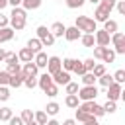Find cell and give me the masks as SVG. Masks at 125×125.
Returning <instances> with one entry per match:
<instances>
[{"label":"cell","mask_w":125,"mask_h":125,"mask_svg":"<svg viewBox=\"0 0 125 125\" xmlns=\"http://www.w3.org/2000/svg\"><path fill=\"white\" fill-rule=\"evenodd\" d=\"M25 23H27V10L16 6L12 10V14H10V27L14 31H21L25 27Z\"/></svg>","instance_id":"obj_1"},{"label":"cell","mask_w":125,"mask_h":125,"mask_svg":"<svg viewBox=\"0 0 125 125\" xmlns=\"http://www.w3.org/2000/svg\"><path fill=\"white\" fill-rule=\"evenodd\" d=\"M74 25L80 29V31H84V33H94L98 27H96V21L92 20V18H88V16H78L76 18V21H74Z\"/></svg>","instance_id":"obj_2"},{"label":"cell","mask_w":125,"mask_h":125,"mask_svg":"<svg viewBox=\"0 0 125 125\" xmlns=\"http://www.w3.org/2000/svg\"><path fill=\"white\" fill-rule=\"evenodd\" d=\"M109 41L113 43V51H115V55H125V33H121V31H115V33H111L109 35Z\"/></svg>","instance_id":"obj_3"},{"label":"cell","mask_w":125,"mask_h":125,"mask_svg":"<svg viewBox=\"0 0 125 125\" xmlns=\"http://www.w3.org/2000/svg\"><path fill=\"white\" fill-rule=\"evenodd\" d=\"M76 96H78L80 102L96 100V96H98V88H96V84H94V86H80L78 92H76Z\"/></svg>","instance_id":"obj_4"},{"label":"cell","mask_w":125,"mask_h":125,"mask_svg":"<svg viewBox=\"0 0 125 125\" xmlns=\"http://www.w3.org/2000/svg\"><path fill=\"white\" fill-rule=\"evenodd\" d=\"M37 39L43 43V47H53V43H55V37H53V33L45 27V25H39L37 27Z\"/></svg>","instance_id":"obj_5"},{"label":"cell","mask_w":125,"mask_h":125,"mask_svg":"<svg viewBox=\"0 0 125 125\" xmlns=\"http://www.w3.org/2000/svg\"><path fill=\"white\" fill-rule=\"evenodd\" d=\"M119 98H123L121 84H117V82H111V84L107 86V100H111V102H117Z\"/></svg>","instance_id":"obj_6"},{"label":"cell","mask_w":125,"mask_h":125,"mask_svg":"<svg viewBox=\"0 0 125 125\" xmlns=\"http://www.w3.org/2000/svg\"><path fill=\"white\" fill-rule=\"evenodd\" d=\"M53 76V82L57 84V86H64V84H68L70 82V72H66V70H57L55 74H51Z\"/></svg>","instance_id":"obj_7"},{"label":"cell","mask_w":125,"mask_h":125,"mask_svg":"<svg viewBox=\"0 0 125 125\" xmlns=\"http://www.w3.org/2000/svg\"><path fill=\"white\" fill-rule=\"evenodd\" d=\"M94 39H96V45H100V47H107L109 45V33L104 31V29H96L94 31Z\"/></svg>","instance_id":"obj_8"},{"label":"cell","mask_w":125,"mask_h":125,"mask_svg":"<svg viewBox=\"0 0 125 125\" xmlns=\"http://www.w3.org/2000/svg\"><path fill=\"white\" fill-rule=\"evenodd\" d=\"M61 62H62V61H61V57H57V55L49 57V59H47V66H45V68H47V72H49V74H55L57 70H61Z\"/></svg>","instance_id":"obj_9"},{"label":"cell","mask_w":125,"mask_h":125,"mask_svg":"<svg viewBox=\"0 0 125 125\" xmlns=\"http://www.w3.org/2000/svg\"><path fill=\"white\" fill-rule=\"evenodd\" d=\"M37 72H39V66H37L33 61L23 62V66H21V74H23V76H37Z\"/></svg>","instance_id":"obj_10"},{"label":"cell","mask_w":125,"mask_h":125,"mask_svg":"<svg viewBox=\"0 0 125 125\" xmlns=\"http://www.w3.org/2000/svg\"><path fill=\"white\" fill-rule=\"evenodd\" d=\"M23 86V74L21 70L16 72V74H10V80H8V88H20Z\"/></svg>","instance_id":"obj_11"},{"label":"cell","mask_w":125,"mask_h":125,"mask_svg":"<svg viewBox=\"0 0 125 125\" xmlns=\"http://www.w3.org/2000/svg\"><path fill=\"white\" fill-rule=\"evenodd\" d=\"M64 29H66V25H64L62 21H55V23L49 27V31L53 33L55 39H57V37H62V35H64Z\"/></svg>","instance_id":"obj_12"},{"label":"cell","mask_w":125,"mask_h":125,"mask_svg":"<svg viewBox=\"0 0 125 125\" xmlns=\"http://www.w3.org/2000/svg\"><path fill=\"white\" fill-rule=\"evenodd\" d=\"M51 84H53V76H51L49 72H45V74H41V76L37 78V86H39L43 92H45V90H47Z\"/></svg>","instance_id":"obj_13"},{"label":"cell","mask_w":125,"mask_h":125,"mask_svg":"<svg viewBox=\"0 0 125 125\" xmlns=\"http://www.w3.org/2000/svg\"><path fill=\"white\" fill-rule=\"evenodd\" d=\"M105 20H109V12L98 4L96 6V12H94V21H105Z\"/></svg>","instance_id":"obj_14"},{"label":"cell","mask_w":125,"mask_h":125,"mask_svg":"<svg viewBox=\"0 0 125 125\" xmlns=\"http://www.w3.org/2000/svg\"><path fill=\"white\" fill-rule=\"evenodd\" d=\"M64 39H66V41H76V39H80V29H78L76 25L66 27V29H64Z\"/></svg>","instance_id":"obj_15"},{"label":"cell","mask_w":125,"mask_h":125,"mask_svg":"<svg viewBox=\"0 0 125 125\" xmlns=\"http://www.w3.org/2000/svg\"><path fill=\"white\" fill-rule=\"evenodd\" d=\"M33 57H35V53H33L29 47L20 49V53H18V59H20L21 62H29V61H33Z\"/></svg>","instance_id":"obj_16"},{"label":"cell","mask_w":125,"mask_h":125,"mask_svg":"<svg viewBox=\"0 0 125 125\" xmlns=\"http://www.w3.org/2000/svg\"><path fill=\"white\" fill-rule=\"evenodd\" d=\"M94 119H98V117H94L92 113H86V111H82L80 107H76V121H82V123H90V121H94Z\"/></svg>","instance_id":"obj_17"},{"label":"cell","mask_w":125,"mask_h":125,"mask_svg":"<svg viewBox=\"0 0 125 125\" xmlns=\"http://www.w3.org/2000/svg\"><path fill=\"white\" fill-rule=\"evenodd\" d=\"M47 53H43V51H39V53H35V57H33V62L39 66V68H45L47 66Z\"/></svg>","instance_id":"obj_18"},{"label":"cell","mask_w":125,"mask_h":125,"mask_svg":"<svg viewBox=\"0 0 125 125\" xmlns=\"http://www.w3.org/2000/svg\"><path fill=\"white\" fill-rule=\"evenodd\" d=\"M14 39V29L12 27H0V43L12 41Z\"/></svg>","instance_id":"obj_19"},{"label":"cell","mask_w":125,"mask_h":125,"mask_svg":"<svg viewBox=\"0 0 125 125\" xmlns=\"http://www.w3.org/2000/svg\"><path fill=\"white\" fill-rule=\"evenodd\" d=\"M78 104H80V100H78V96H76V94H66V98H64V105H66V107L76 109V107H78Z\"/></svg>","instance_id":"obj_20"},{"label":"cell","mask_w":125,"mask_h":125,"mask_svg":"<svg viewBox=\"0 0 125 125\" xmlns=\"http://www.w3.org/2000/svg\"><path fill=\"white\" fill-rule=\"evenodd\" d=\"M117 29H119V23H117L115 20H105V21H104V31H107L109 35L115 33Z\"/></svg>","instance_id":"obj_21"},{"label":"cell","mask_w":125,"mask_h":125,"mask_svg":"<svg viewBox=\"0 0 125 125\" xmlns=\"http://www.w3.org/2000/svg\"><path fill=\"white\" fill-rule=\"evenodd\" d=\"M80 43L84 45V47H94L96 45V39H94V33H84V35H80Z\"/></svg>","instance_id":"obj_22"},{"label":"cell","mask_w":125,"mask_h":125,"mask_svg":"<svg viewBox=\"0 0 125 125\" xmlns=\"http://www.w3.org/2000/svg\"><path fill=\"white\" fill-rule=\"evenodd\" d=\"M102 61L111 64V62L115 61V51H113V49H109V47H104V53H102Z\"/></svg>","instance_id":"obj_23"},{"label":"cell","mask_w":125,"mask_h":125,"mask_svg":"<svg viewBox=\"0 0 125 125\" xmlns=\"http://www.w3.org/2000/svg\"><path fill=\"white\" fill-rule=\"evenodd\" d=\"M43 4V0H21V8L23 10H37Z\"/></svg>","instance_id":"obj_24"},{"label":"cell","mask_w":125,"mask_h":125,"mask_svg":"<svg viewBox=\"0 0 125 125\" xmlns=\"http://www.w3.org/2000/svg\"><path fill=\"white\" fill-rule=\"evenodd\" d=\"M80 80H82V86H94L98 78H96L92 72H84V74L80 76Z\"/></svg>","instance_id":"obj_25"},{"label":"cell","mask_w":125,"mask_h":125,"mask_svg":"<svg viewBox=\"0 0 125 125\" xmlns=\"http://www.w3.org/2000/svg\"><path fill=\"white\" fill-rule=\"evenodd\" d=\"M27 47H29V49H31L33 53H39V51L43 49V43H41V41H39L37 37H31V39L27 41Z\"/></svg>","instance_id":"obj_26"},{"label":"cell","mask_w":125,"mask_h":125,"mask_svg":"<svg viewBox=\"0 0 125 125\" xmlns=\"http://www.w3.org/2000/svg\"><path fill=\"white\" fill-rule=\"evenodd\" d=\"M74 64H76V59H70V57H66V59H62V62H61V68H62V70H66V72H72Z\"/></svg>","instance_id":"obj_27"},{"label":"cell","mask_w":125,"mask_h":125,"mask_svg":"<svg viewBox=\"0 0 125 125\" xmlns=\"http://www.w3.org/2000/svg\"><path fill=\"white\" fill-rule=\"evenodd\" d=\"M59 109H61V107H59V104H57V102H49V104H47V107H45V113H47V115H57V113H59Z\"/></svg>","instance_id":"obj_28"},{"label":"cell","mask_w":125,"mask_h":125,"mask_svg":"<svg viewBox=\"0 0 125 125\" xmlns=\"http://www.w3.org/2000/svg\"><path fill=\"white\" fill-rule=\"evenodd\" d=\"M23 86L29 88V90H33L37 86V76H23Z\"/></svg>","instance_id":"obj_29"},{"label":"cell","mask_w":125,"mask_h":125,"mask_svg":"<svg viewBox=\"0 0 125 125\" xmlns=\"http://www.w3.org/2000/svg\"><path fill=\"white\" fill-rule=\"evenodd\" d=\"M14 115V111H12V107H0V121H6L8 123V119Z\"/></svg>","instance_id":"obj_30"},{"label":"cell","mask_w":125,"mask_h":125,"mask_svg":"<svg viewBox=\"0 0 125 125\" xmlns=\"http://www.w3.org/2000/svg\"><path fill=\"white\" fill-rule=\"evenodd\" d=\"M98 80H100V84H102L104 88H107V86H109V84L113 82V76H111V74H107V72H104V74H102V76H100Z\"/></svg>","instance_id":"obj_31"},{"label":"cell","mask_w":125,"mask_h":125,"mask_svg":"<svg viewBox=\"0 0 125 125\" xmlns=\"http://www.w3.org/2000/svg\"><path fill=\"white\" fill-rule=\"evenodd\" d=\"M102 107H104V111H105V113H115V111H117V104H115V102H111V100H107Z\"/></svg>","instance_id":"obj_32"},{"label":"cell","mask_w":125,"mask_h":125,"mask_svg":"<svg viewBox=\"0 0 125 125\" xmlns=\"http://www.w3.org/2000/svg\"><path fill=\"white\" fill-rule=\"evenodd\" d=\"M84 2H86V0H64L66 8H70V10H74V8H82Z\"/></svg>","instance_id":"obj_33"},{"label":"cell","mask_w":125,"mask_h":125,"mask_svg":"<svg viewBox=\"0 0 125 125\" xmlns=\"http://www.w3.org/2000/svg\"><path fill=\"white\" fill-rule=\"evenodd\" d=\"M90 72H92V74H94L96 78H100V76H102V74L105 72V66H104V64H98V62H96V64H94V68H92Z\"/></svg>","instance_id":"obj_34"},{"label":"cell","mask_w":125,"mask_h":125,"mask_svg":"<svg viewBox=\"0 0 125 125\" xmlns=\"http://www.w3.org/2000/svg\"><path fill=\"white\" fill-rule=\"evenodd\" d=\"M33 119H35L39 125H45V123H47V113H45V111H37V113H33Z\"/></svg>","instance_id":"obj_35"},{"label":"cell","mask_w":125,"mask_h":125,"mask_svg":"<svg viewBox=\"0 0 125 125\" xmlns=\"http://www.w3.org/2000/svg\"><path fill=\"white\" fill-rule=\"evenodd\" d=\"M20 70H21L20 62H12V64H6V72H8V74H16V72H20Z\"/></svg>","instance_id":"obj_36"},{"label":"cell","mask_w":125,"mask_h":125,"mask_svg":"<svg viewBox=\"0 0 125 125\" xmlns=\"http://www.w3.org/2000/svg\"><path fill=\"white\" fill-rule=\"evenodd\" d=\"M72 72H74V74H78V76H82V74L86 72V68H84V62H82V61H76V64H74Z\"/></svg>","instance_id":"obj_37"},{"label":"cell","mask_w":125,"mask_h":125,"mask_svg":"<svg viewBox=\"0 0 125 125\" xmlns=\"http://www.w3.org/2000/svg\"><path fill=\"white\" fill-rule=\"evenodd\" d=\"M113 82H117V84H123V82H125V70H123V68H119V70L113 74Z\"/></svg>","instance_id":"obj_38"},{"label":"cell","mask_w":125,"mask_h":125,"mask_svg":"<svg viewBox=\"0 0 125 125\" xmlns=\"http://www.w3.org/2000/svg\"><path fill=\"white\" fill-rule=\"evenodd\" d=\"M20 117H21L23 123H29V121H33V111H31V109H23Z\"/></svg>","instance_id":"obj_39"},{"label":"cell","mask_w":125,"mask_h":125,"mask_svg":"<svg viewBox=\"0 0 125 125\" xmlns=\"http://www.w3.org/2000/svg\"><path fill=\"white\" fill-rule=\"evenodd\" d=\"M115 2H117V0H100V6L105 8L107 12H111V10L115 8Z\"/></svg>","instance_id":"obj_40"},{"label":"cell","mask_w":125,"mask_h":125,"mask_svg":"<svg viewBox=\"0 0 125 125\" xmlns=\"http://www.w3.org/2000/svg\"><path fill=\"white\" fill-rule=\"evenodd\" d=\"M78 84L76 82H68V84H64V90H66V94H76L78 92Z\"/></svg>","instance_id":"obj_41"},{"label":"cell","mask_w":125,"mask_h":125,"mask_svg":"<svg viewBox=\"0 0 125 125\" xmlns=\"http://www.w3.org/2000/svg\"><path fill=\"white\" fill-rule=\"evenodd\" d=\"M45 94H47V96H49V98H55V96H57V94H59V86H57V84H55V82H53V84H51V86H49V88H47V90H45Z\"/></svg>","instance_id":"obj_42"},{"label":"cell","mask_w":125,"mask_h":125,"mask_svg":"<svg viewBox=\"0 0 125 125\" xmlns=\"http://www.w3.org/2000/svg\"><path fill=\"white\" fill-rule=\"evenodd\" d=\"M10 100V88L8 86H0V102Z\"/></svg>","instance_id":"obj_43"},{"label":"cell","mask_w":125,"mask_h":125,"mask_svg":"<svg viewBox=\"0 0 125 125\" xmlns=\"http://www.w3.org/2000/svg\"><path fill=\"white\" fill-rule=\"evenodd\" d=\"M4 62H6V64H12V62H20V59H18V55H16V53H6Z\"/></svg>","instance_id":"obj_44"},{"label":"cell","mask_w":125,"mask_h":125,"mask_svg":"<svg viewBox=\"0 0 125 125\" xmlns=\"http://www.w3.org/2000/svg\"><path fill=\"white\" fill-rule=\"evenodd\" d=\"M8 80H10V74L6 70H0V86H8Z\"/></svg>","instance_id":"obj_45"},{"label":"cell","mask_w":125,"mask_h":125,"mask_svg":"<svg viewBox=\"0 0 125 125\" xmlns=\"http://www.w3.org/2000/svg\"><path fill=\"white\" fill-rule=\"evenodd\" d=\"M8 125H23V121H21L20 115H12V117L8 119Z\"/></svg>","instance_id":"obj_46"},{"label":"cell","mask_w":125,"mask_h":125,"mask_svg":"<svg viewBox=\"0 0 125 125\" xmlns=\"http://www.w3.org/2000/svg\"><path fill=\"white\" fill-rule=\"evenodd\" d=\"M82 62H84V68H86V72H90V70L94 68V64H96L92 57H90V59H86V61H82Z\"/></svg>","instance_id":"obj_47"},{"label":"cell","mask_w":125,"mask_h":125,"mask_svg":"<svg viewBox=\"0 0 125 125\" xmlns=\"http://www.w3.org/2000/svg\"><path fill=\"white\" fill-rule=\"evenodd\" d=\"M115 8H117V12H119L121 16H125V2H123V0H117V2H115Z\"/></svg>","instance_id":"obj_48"},{"label":"cell","mask_w":125,"mask_h":125,"mask_svg":"<svg viewBox=\"0 0 125 125\" xmlns=\"http://www.w3.org/2000/svg\"><path fill=\"white\" fill-rule=\"evenodd\" d=\"M8 25H10V18L0 14V27H8Z\"/></svg>","instance_id":"obj_49"},{"label":"cell","mask_w":125,"mask_h":125,"mask_svg":"<svg viewBox=\"0 0 125 125\" xmlns=\"http://www.w3.org/2000/svg\"><path fill=\"white\" fill-rule=\"evenodd\" d=\"M8 4L12 8H16V6H21V0H8Z\"/></svg>","instance_id":"obj_50"},{"label":"cell","mask_w":125,"mask_h":125,"mask_svg":"<svg viewBox=\"0 0 125 125\" xmlns=\"http://www.w3.org/2000/svg\"><path fill=\"white\" fill-rule=\"evenodd\" d=\"M61 125H76V119H64Z\"/></svg>","instance_id":"obj_51"},{"label":"cell","mask_w":125,"mask_h":125,"mask_svg":"<svg viewBox=\"0 0 125 125\" xmlns=\"http://www.w3.org/2000/svg\"><path fill=\"white\" fill-rule=\"evenodd\" d=\"M6 53H8V51H6V49H2V47H0V62H2V61H4V59H6Z\"/></svg>","instance_id":"obj_52"},{"label":"cell","mask_w":125,"mask_h":125,"mask_svg":"<svg viewBox=\"0 0 125 125\" xmlns=\"http://www.w3.org/2000/svg\"><path fill=\"white\" fill-rule=\"evenodd\" d=\"M45 125H61V123H59L57 119H47V123H45Z\"/></svg>","instance_id":"obj_53"},{"label":"cell","mask_w":125,"mask_h":125,"mask_svg":"<svg viewBox=\"0 0 125 125\" xmlns=\"http://www.w3.org/2000/svg\"><path fill=\"white\" fill-rule=\"evenodd\" d=\"M8 6V0H0V10H4Z\"/></svg>","instance_id":"obj_54"},{"label":"cell","mask_w":125,"mask_h":125,"mask_svg":"<svg viewBox=\"0 0 125 125\" xmlns=\"http://www.w3.org/2000/svg\"><path fill=\"white\" fill-rule=\"evenodd\" d=\"M84 125H100V123H98V119H94V121H90V123H84Z\"/></svg>","instance_id":"obj_55"},{"label":"cell","mask_w":125,"mask_h":125,"mask_svg":"<svg viewBox=\"0 0 125 125\" xmlns=\"http://www.w3.org/2000/svg\"><path fill=\"white\" fill-rule=\"evenodd\" d=\"M23 125H39V123H37V121L33 119V121H29V123H23Z\"/></svg>","instance_id":"obj_56"},{"label":"cell","mask_w":125,"mask_h":125,"mask_svg":"<svg viewBox=\"0 0 125 125\" xmlns=\"http://www.w3.org/2000/svg\"><path fill=\"white\" fill-rule=\"evenodd\" d=\"M88 2H90V4H96V6L100 4V0H88Z\"/></svg>","instance_id":"obj_57"}]
</instances>
